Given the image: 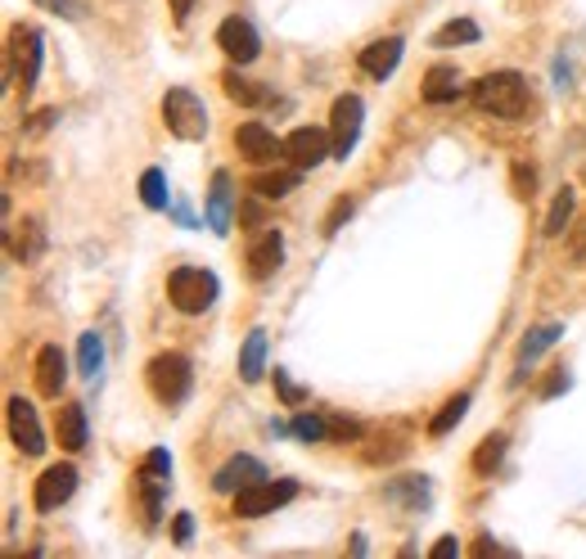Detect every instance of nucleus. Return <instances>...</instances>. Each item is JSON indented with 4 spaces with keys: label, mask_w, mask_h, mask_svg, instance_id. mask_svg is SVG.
I'll return each instance as SVG.
<instances>
[{
    "label": "nucleus",
    "mask_w": 586,
    "mask_h": 559,
    "mask_svg": "<svg viewBox=\"0 0 586 559\" xmlns=\"http://www.w3.org/2000/svg\"><path fill=\"white\" fill-rule=\"evenodd\" d=\"M474 105L492 118H506V122H519L528 113V77L514 73V68H501V73H487L474 81Z\"/></svg>",
    "instance_id": "nucleus-1"
},
{
    "label": "nucleus",
    "mask_w": 586,
    "mask_h": 559,
    "mask_svg": "<svg viewBox=\"0 0 586 559\" xmlns=\"http://www.w3.org/2000/svg\"><path fill=\"white\" fill-rule=\"evenodd\" d=\"M144 384L163 406H181L194 388V365L185 352H159L150 365H144Z\"/></svg>",
    "instance_id": "nucleus-2"
},
{
    "label": "nucleus",
    "mask_w": 586,
    "mask_h": 559,
    "mask_svg": "<svg viewBox=\"0 0 586 559\" xmlns=\"http://www.w3.org/2000/svg\"><path fill=\"white\" fill-rule=\"evenodd\" d=\"M167 298L185 316H204L217 303V275L204 266H176L167 275Z\"/></svg>",
    "instance_id": "nucleus-3"
},
{
    "label": "nucleus",
    "mask_w": 586,
    "mask_h": 559,
    "mask_svg": "<svg viewBox=\"0 0 586 559\" xmlns=\"http://www.w3.org/2000/svg\"><path fill=\"white\" fill-rule=\"evenodd\" d=\"M163 122H167V131L181 135V140H204V135H208V109H204V100L194 96V90H185V86H172L167 96H163Z\"/></svg>",
    "instance_id": "nucleus-4"
},
{
    "label": "nucleus",
    "mask_w": 586,
    "mask_h": 559,
    "mask_svg": "<svg viewBox=\"0 0 586 559\" xmlns=\"http://www.w3.org/2000/svg\"><path fill=\"white\" fill-rule=\"evenodd\" d=\"M293 496H299V483L293 479H262V483H253V487H243V492H235V515H243V519H262V515H271V509H280V505H289Z\"/></svg>",
    "instance_id": "nucleus-5"
},
{
    "label": "nucleus",
    "mask_w": 586,
    "mask_h": 559,
    "mask_svg": "<svg viewBox=\"0 0 586 559\" xmlns=\"http://www.w3.org/2000/svg\"><path fill=\"white\" fill-rule=\"evenodd\" d=\"M366 122V105L361 96H338L329 109V140H334V158H348L357 150V135Z\"/></svg>",
    "instance_id": "nucleus-6"
},
{
    "label": "nucleus",
    "mask_w": 586,
    "mask_h": 559,
    "mask_svg": "<svg viewBox=\"0 0 586 559\" xmlns=\"http://www.w3.org/2000/svg\"><path fill=\"white\" fill-rule=\"evenodd\" d=\"M299 172L325 163V154H334V140H329V127H299V131H289L284 140V150H280Z\"/></svg>",
    "instance_id": "nucleus-7"
},
{
    "label": "nucleus",
    "mask_w": 586,
    "mask_h": 559,
    "mask_svg": "<svg viewBox=\"0 0 586 559\" xmlns=\"http://www.w3.org/2000/svg\"><path fill=\"white\" fill-rule=\"evenodd\" d=\"M217 45L235 59V64H253L258 55H262V36H258V28L249 23V19H239V14H230V19H221V28H217Z\"/></svg>",
    "instance_id": "nucleus-8"
},
{
    "label": "nucleus",
    "mask_w": 586,
    "mask_h": 559,
    "mask_svg": "<svg viewBox=\"0 0 586 559\" xmlns=\"http://www.w3.org/2000/svg\"><path fill=\"white\" fill-rule=\"evenodd\" d=\"M77 492V470L64 460V464H51L41 479H36V492H32V505L41 509V515H51V509H59L64 501H73Z\"/></svg>",
    "instance_id": "nucleus-9"
},
{
    "label": "nucleus",
    "mask_w": 586,
    "mask_h": 559,
    "mask_svg": "<svg viewBox=\"0 0 586 559\" xmlns=\"http://www.w3.org/2000/svg\"><path fill=\"white\" fill-rule=\"evenodd\" d=\"M6 410H10V438H14V447H19L23 456H41V451H45V434H41V419H36L32 402L10 397Z\"/></svg>",
    "instance_id": "nucleus-10"
},
{
    "label": "nucleus",
    "mask_w": 586,
    "mask_h": 559,
    "mask_svg": "<svg viewBox=\"0 0 586 559\" xmlns=\"http://www.w3.org/2000/svg\"><path fill=\"white\" fill-rule=\"evenodd\" d=\"M262 479H267V464H262V460H253V456H230L221 470L213 474V492L235 496V492H243V487L262 483Z\"/></svg>",
    "instance_id": "nucleus-11"
},
{
    "label": "nucleus",
    "mask_w": 586,
    "mask_h": 559,
    "mask_svg": "<svg viewBox=\"0 0 586 559\" xmlns=\"http://www.w3.org/2000/svg\"><path fill=\"white\" fill-rule=\"evenodd\" d=\"M402 51H406V41L402 36H383V41H370L366 51L357 55V64H361V73H370V77H393L398 73V64H402Z\"/></svg>",
    "instance_id": "nucleus-12"
},
{
    "label": "nucleus",
    "mask_w": 586,
    "mask_h": 559,
    "mask_svg": "<svg viewBox=\"0 0 586 559\" xmlns=\"http://www.w3.org/2000/svg\"><path fill=\"white\" fill-rule=\"evenodd\" d=\"M284 262V240L280 230H258V240L249 244V275L253 280H271Z\"/></svg>",
    "instance_id": "nucleus-13"
},
{
    "label": "nucleus",
    "mask_w": 586,
    "mask_h": 559,
    "mask_svg": "<svg viewBox=\"0 0 586 559\" xmlns=\"http://www.w3.org/2000/svg\"><path fill=\"white\" fill-rule=\"evenodd\" d=\"M235 145H239V154L249 158V163H271L284 145L271 135V127H262V122H243L239 131H235Z\"/></svg>",
    "instance_id": "nucleus-14"
},
{
    "label": "nucleus",
    "mask_w": 586,
    "mask_h": 559,
    "mask_svg": "<svg viewBox=\"0 0 586 559\" xmlns=\"http://www.w3.org/2000/svg\"><path fill=\"white\" fill-rule=\"evenodd\" d=\"M64 370H68V365H64V352H59V348H41V352H36V365H32L36 393H41V397H59L64 384H68Z\"/></svg>",
    "instance_id": "nucleus-15"
},
{
    "label": "nucleus",
    "mask_w": 586,
    "mask_h": 559,
    "mask_svg": "<svg viewBox=\"0 0 586 559\" xmlns=\"http://www.w3.org/2000/svg\"><path fill=\"white\" fill-rule=\"evenodd\" d=\"M14 64L23 68V90L36 86V73H41V32L36 28H14Z\"/></svg>",
    "instance_id": "nucleus-16"
},
{
    "label": "nucleus",
    "mask_w": 586,
    "mask_h": 559,
    "mask_svg": "<svg viewBox=\"0 0 586 559\" xmlns=\"http://www.w3.org/2000/svg\"><path fill=\"white\" fill-rule=\"evenodd\" d=\"M262 375H267V330H249V339L239 348V380L262 384Z\"/></svg>",
    "instance_id": "nucleus-17"
},
{
    "label": "nucleus",
    "mask_w": 586,
    "mask_h": 559,
    "mask_svg": "<svg viewBox=\"0 0 586 559\" xmlns=\"http://www.w3.org/2000/svg\"><path fill=\"white\" fill-rule=\"evenodd\" d=\"M55 434H59V447H64V451H82V447H86V410H82L77 402L59 406Z\"/></svg>",
    "instance_id": "nucleus-18"
},
{
    "label": "nucleus",
    "mask_w": 586,
    "mask_h": 559,
    "mask_svg": "<svg viewBox=\"0 0 586 559\" xmlns=\"http://www.w3.org/2000/svg\"><path fill=\"white\" fill-rule=\"evenodd\" d=\"M230 204H235L230 176L217 172V176H213V190H208V226L217 230V235H226V230H230Z\"/></svg>",
    "instance_id": "nucleus-19"
},
{
    "label": "nucleus",
    "mask_w": 586,
    "mask_h": 559,
    "mask_svg": "<svg viewBox=\"0 0 586 559\" xmlns=\"http://www.w3.org/2000/svg\"><path fill=\"white\" fill-rule=\"evenodd\" d=\"M456 96H460V73H456V68L437 64V68L424 73V100H428V105H452Z\"/></svg>",
    "instance_id": "nucleus-20"
},
{
    "label": "nucleus",
    "mask_w": 586,
    "mask_h": 559,
    "mask_svg": "<svg viewBox=\"0 0 586 559\" xmlns=\"http://www.w3.org/2000/svg\"><path fill=\"white\" fill-rule=\"evenodd\" d=\"M560 339H564V325L560 320H546V325H536V330H528L523 343H519V365H532L542 352H551Z\"/></svg>",
    "instance_id": "nucleus-21"
},
{
    "label": "nucleus",
    "mask_w": 586,
    "mask_h": 559,
    "mask_svg": "<svg viewBox=\"0 0 586 559\" xmlns=\"http://www.w3.org/2000/svg\"><path fill=\"white\" fill-rule=\"evenodd\" d=\"M299 180H303V172L299 167H289V172H253L249 176V190L253 195H262V199H280V195H289V190H299Z\"/></svg>",
    "instance_id": "nucleus-22"
},
{
    "label": "nucleus",
    "mask_w": 586,
    "mask_h": 559,
    "mask_svg": "<svg viewBox=\"0 0 586 559\" xmlns=\"http://www.w3.org/2000/svg\"><path fill=\"white\" fill-rule=\"evenodd\" d=\"M135 487H140V501H144V528H159V515H163V492H167V479L154 474V470H140L135 474Z\"/></svg>",
    "instance_id": "nucleus-23"
},
{
    "label": "nucleus",
    "mask_w": 586,
    "mask_h": 559,
    "mask_svg": "<svg viewBox=\"0 0 586 559\" xmlns=\"http://www.w3.org/2000/svg\"><path fill=\"white\" fill-rule=\"evenodd\" d=\"M506 447H510L506 434H487V438L478 442V451H474V470H478V474H492L497 464H501V456H506Z\"/></svg>",
    "instance_id": "nucleus-24"
},
{
    "label": "nucleus",
    "mask_w": 586,
    "mask_h": 559,
    "mask_svg": "<svg viewBox=\"0 0 586 559\" xmlns=\"http://www.w3.org/2000/svg\"><path fill=\"white\" fill-rule=\"evenodd\" d=\"M465 410H469V393H460V397H452L443 410H437L433 419H428V434L433 438H443V434H452L456 425H460V419H465Z\"/></svg>",
    "instance_id": "nucleus-25"
},
{
    "label": "nucleus",
    "mask_w": 586,
    "mask_h": 559,
    "mask_svg": "<svg viewBox=\"0 0 586 559\" xmlns=\"http://www.w3.org/2000/svg\"><path fill=\"white\" fill-rule=\"evenodd\" d=\"M77 361H82V375H86V380H100V365H105V343H100V335H82Z\"/></svg>",
    "instance_id": "nucleus-26"
},
{
    "label": "nucleus",
    "mask_w": 586,
    "mask_h": 559,
    "mask_svg": "<svg viewBox=\"0 0 586 559\" xmlns=\"http://www.w3.org/2000/svg\"><path fill=\"white\" fill-rule=\"evenodd\" d=\"M474 41H478V23H469V19H456L433 32V45H474Z\"/></svg>",
    "instance_id": "nucleus-27"
},
{
    "label": "nucleus",
    "mask_w": 586,
    "mask_h": 559,
    "mask_svg": "<svg viewBox=\"0 0 586 559\" xmlns=\"http://www.w3.org/2000/svg\"><path fill=\"white\" fill-rule=\"evenodd\" d=\"M140 199H144V208H167V180L159 167H150L140 176Z\"/></svg>",
    "instance_id": "nucleus-28"
},
{
    "label": "nucleus",
    "mask_w": 586,
    "mask_h": 559,
    "mask_svg": "<svg viewBox=\"0 0 586 559\" xmlns=\"http://www.w3.org/2000/svg\"><path fill=\"white\" fill-rule=\"evenodd\" d=\"M41 244H45V240H41V221H36V217H28V221L19 226L14 257H19V262H28V257H36V253H41Z\"/></svg>",
    "instance_id": "nucleus-29"
},
{
    "label": "nucleus",
    "mask_w": 586,
    "mask_h": 559,
    "mask_svg": "<svg viewBox=\"0 0 586 559\" xmlns=\"http://www.w3.org/2000/svg\"><path fill=\"white\" fill-rule=\"evenodd\" d=\"M221 86H226V96H230V100H239V105H262V100H267V96H262V86L243 81V77H235V73H226V77H221Z\"/></svg>",
    "instance_id": "nucleus-30"
},
{
    "label": "nucleus",
    "mask_w": 586,
    "mask_h": 559,
    "mask_svg": "<svg viewBox=\"0 0 586 559\" xmlns=\"http://www.w3.org/2000/svg\"><path fill=\"white\" fill-rule=\"evenodd\" d=\"M568 217H573V190L564 185V190L555 195V204H551V217H546V226H542V230H546V235L555 240L560 230H564V221H568Z\"/></svg>",
    "instance_id": "nucleus-31"
},
{
    "label": "nucleus",
    "mask_w": 586,
    "mask_h": 559,
    "mask_svg": "<svg viewBox=\"0 0 586 559\" xmlns=\"http://www.w3.org/2000/svg\"><path fill=\"white\" fill-rule=\"evenodd\" d=\"M293 434H299L303 442H321V438H329V415H299L293 419Z\"/></svg>",
    "instance_id": "nucleus-32"
},
{
    "label": "nucleus",
    "mask_w": 586,
    "mask_h": 559,
    "mask_svg": "<svg viewBox=\"0 0 586 559\" xmlns=\"http://www.w3.org/2000/svg\"><path fill=\"white\" fill-rule=\"evenodd\" d=\"M275 393H280V397L289 402V406H303V397H307V393H303L299 384L289 380V370H275Z\"/></svg>",
    "instance_id": "nucleus-33"
},
{
    "label": "nucleus",
    "mask_w": 586,
    "mask_h": 559,
    "mask_svg": "<svg viewBox=\"0 0 586 559\" xmlns=\"http://www.w3.org/2000/svg\"><path fill=\"white\" fill-rule=\"evenodd\" d=\"M352 212H357V199H348V195H344V199H338V204H334L329 221H325V235H334V230H338V226H344V221H348Z\"/></svg>",
    "instance_id": "nucleus-34"
},
{
    "label": "nucleus",
    "mask_w": 586,
    "mask_h": 559,
    "mask_svg": "<svg viewBox=\"0 0 586 559\" xmlns=\"http://www.w3.org/2000/svg\"><path fill=\"white\" fill-rule=\"evenodd\" d=\"M424 487H428L424 479H420V483H415V479H406V483H398V487H393V496H398V501H411V505H424V501H428V492H424Z\"/></svg>",
    "instance_id": "nucleus-35"
},
{
    "label": "nucleus",
    "mask_w": 586,
    "mask_h": 559,
    "mask_svg": "<svg viewBox=\"0 0 586 559\" xmlns=\"http://www.w3.org/2000/svg\"><path fill=\"white\" fill-rule=\"evenodd\" d=\"M357 434H361L357 419H348V415H329V438L344 442V438H357Z\"/></svg>",
    "instance_id": "nucleus-36"
},
{
    "label": "nucleus",
    "mask_w": 586,
    "mask_h": 559,
    "mask_svg": "<svg viewBox=\"0 0 586 559\" xmlns=\"http://www.w3.org/2000/svg\"><path fill=\"white\" fill-rule=\"evenodd\" d=\"M144 470H154V474H163V479H172V456H167L163 447H154L150 456H144Z\"/></svg>",
    "instance_id": "nucleus-37"
},
{
    "label": "nucleus",
    "mask_w": 586,
    "mask_h": 559,
    "mask_svg": "<svg viewBox=\"0 0 586 559\" xmlns=\"http://www.w3.org/2000/svg\"><path fill=\"white\" fill-rule=\"evenodd\" d=\"M51 122H59V109H41V113H32L23 127H28V131H45Z\"/></svg>",
    "instance_id": "nucleus-38"
},
{
    "label": "nucleus",
    "mask_w": 586,
    "mask_h": 559,
    "mask_svg": "<svg viewBox=\"0 0 586 559\" xmlns=\"http://www.w3.org/2000/svg\"><path fill=\"white\" fill-rule=\"evenodd\" d=\"M172 537H176V546H185V541L194 537V519H189V515H176V519H172Z\"/></svg>",
    "instance_id": "nucleus-39"
},
{
    "label": "nucleus",
    "mask_w": 586,
    "mask_h": 559,
    "mask_svg": "<svg viewBox=\"0 0 586 559\" xmlns=\"http://www.w3.org/2000/svg\"><path fill=\"white\" fill-rule=\"evenodd\" d=\"M45 10H59V14H68V19H82V6L77 0H41Z\"/></svg>",
    "instance_id": "nucleus-40"
},
{
    "label": "nucleus",
    "mask_w": 586,
    "mask_h": 559,
    "mask_svg": "<svg viewBox=\"0 0 586 559\" xmlns=\"http://www.w3.org/2000/svg\"><path fill=\"white\" fill-rule=\"evenodd\" d=\"M568 388V375H564V370H555V375H551V384L542 388V397H560Z\"/></svg>",
    "instance_id": "nucleus-41"
},
{
    "label": "nucleus",
    "mask_w": 586,
    "mask_h": 559,
    "mask_svg": "<svg viewBox=\"0 0 586 559\" xmlns=\"http://www.w3.org/2000/svg\"><path fill=\"white\" fill-rule=\"evenodd\" d=\"M258 199H262V195H258ZM258 199H253V204H243V212H239L243 226H258V221H262V204H258Z\"/></svg>",
    "instance_id": "nucleus-42"
},
{
    "label": "nucleus",
    "mask_w": 586,
    "mask_h": 559,
    "mask_svg": "<svg viewBox=\"0 0 586 559\" xmlns=\"http://www.w3.org/2000/svg\"><path fill=\"white\" fill-rule=\"evenodd\" d=\"M456 550H460V546H456V537H443V541H433V550H428V555H433V559H443V555H456Z\"/></svg>",
    "instance_id": "nucleus-43"
},
{
    "label": "nucleus",
    "mask_w": 586,
    "mask_h": 559,
    "mask_svg": "<svg viewBox=\"0 0 586 559\" xmlns=\"http://www.w3.org/2000/svg\"><path fill=\"white\" fill-rule=\"evenodd\" d=\"M189 10H194V0H172V19H176V23H185Z\"/></svg>",
    "instance_id": "nucleus-44"
}]
</instances>
